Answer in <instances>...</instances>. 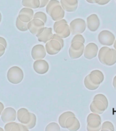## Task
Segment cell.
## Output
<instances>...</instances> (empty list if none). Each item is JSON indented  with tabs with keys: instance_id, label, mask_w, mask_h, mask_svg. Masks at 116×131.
Segmentation results:
<instances>
[{
	"instance_id": "16",
	"label": "cell",
	"mask_w": 116,
	"mask_h": 131,
	"mask_svg": "<svg viewBox=\"0 0 116 131\" xmlns=\"http://www.w3.org/2000/svg\"><path fill=\"white\" fill-rule=\"evenodd\" d=\"M55 33L61 38H66L70 35V29L68 23H61L57 25L55 29H53Z\"/></svg>"
},
{
	"instance_id": "28",
	"label": "cell",
	"mask_w": 116,
	"mask_h": 131,
	"mask_svg": "<svg viewBox=\"0 0 116 131\" xmlns=\"http://www.w3.org/2000/svg\"><path fill=\"white\" fill-rule=\"evenodd\" d=\"M59 131L60 126L58 124L55 122H51L47 125L45 128V131Z\"/></svg>"
},
{
	"instance_id": "7",
	"label": "cell",
	"mask_w": 116,
	"mask_h": 131,
	"mask_svg": "<svg viewBox=\"0 0 116 131\" xmlns=\"http://www.w3.org/2000/svg\"><path fill=\"white\" fill-rule=\"evenodd\" d=\"M2 122L5 124L10 122H14L16 119V111L12 107H7L4 108L1 113Z\"/></svg>"
},
{
	"instance_id": "36",
	"label": "cell",
	"mask_w": 116,
	"mask_h": 131,
	"mask_svg": "<svg viewBox=\"0 0 116 131\" xmlns=\"http://www.w3.org/2000/svg\"><path fill=\"white\" fill-rule=\"evenodd\" d=\"M80 42L85 43L86 42V40L84 38V37L81 34H76L73 37V38L72 39L71 42Z\"/></svg>"
},
{
	"instance_id": "48",
	"label": "cell",
	"mask_w": 116,
	"mask_h": 131,
	"mask_svg": "<svg viewBox=\"0 0 116 131\" xmlns=\"http://www.w3.org/2000/svg\"><path fill=\"white\" fill-rule=\"evenodd\" d=\"M86 2L90 3V4H94V0H86Z\"/></svg>"
},
{
	"instance_id": "3",
	"label": "cell",
	"mask_w": 116,
	"mask_h": 131,
	"mask_svg": "<svg viewBox=\"0 0 116 131\" xmlns=\"http://www.w3.org/2000/svg\"><path fill=\"white\" fill-rule=\"evenodd\" d=\"M70 33L72 35L81 34L87 28L86 22L82 18H75L70 23Z\"/></svg>"
},
{
	"instance_id": "27",
	"label": "cell",
	"mask_w": 116,
	"mask_h": 131,
	"mask_svg": "<svg viewBox=\"0 0 116 131\" xmlns=\"http://www.w3.org/2000/svg\"><path fill=\"white\" fill-rule=\"evenodd\" d=\"M101 130H109V131H113L114 130V126L112 123L109 121L104 122L102 123L101 125Z\"/></svg>"
},
{
	"instance_id": "26",
	"label": "cell",
	"mask_w": 116,
	"mask_h": 131,
	"mask_svg": "<svg viewBox=\"0 0 116 131\" xmlns=\"http://www.w3.org/2000/svg\"><path fill=\"white\" fill-rule=\"evenodd\" d=\"M109 49L108 47H107V46H104V47H102L100 50H98V59H99V61H100V63L103 64V58H104V56L105 55V53L107 51V50Z\"/></svg>"
},
{
	"instance_id": "5",
	"label": "cell",
	"mask_w": 116,
	"mask_h": 131,
	"mask_svg": "<svg viewBox=\"0 0 116 131\" xmlns=\"http://www.w3.org/2000/svg\"><path fill=\"white\" fill-rule=\"evenodd\" d=\"M98 39L99 42L102 45L109 47L113 45L115 37L111 31L109 30L101 31L98 34Z\"/></svg>"
},
{
	"instance_id": "52",
	"label": "cell",
	"mask_w": 116,
	"mask_h": 131,
	"mask_svg": "<svg viewBox=\"0 0 116 131\" xmlns=\"http://www.w3.org/2000/svg\"><path fill=\"white\" fill-rule=\"evenodd\" d=\"M4 130V129H3L2 128H1V127H0V131H3Z\"/></svg>"
},
{
	"instance_id": "49",
	"label": "cell",
	"mask_w": 116,
	"mask_h": 131,
	"mask_svg": "<svg viewBox=\"0 0 116 131\" xmlns=\"http://www.w3.org/2000/svg\"><path fill=\"white\" fill-rule=\"evenodd\" d=\"M113 47H114L115 49H116V39L115 40L114 42H113Z\"/></svg>"
},
{
	"instance_id": "34",
	"label": "cell",
	"mask_w": 116,
	"mask_h": 131,
	"mask_svg": "<svg viewBox=\"0 0 116 131\" xmlns=\"http://www.w3.org/2000/svg\"><path fill=\"white\" fill-rule=\"evenodd\" d=\"M18 14H26V15H28L30 17L33 18V16H34V10L31 8H26V7H24L23 8H22L21 10L19 11V13Z\"/></svg>"
},
{
	"instance_id": "44",
	"label": "cell",
	"mask_w": 116,
	"mask_h": 131,
	"mask_svg": "<svg viewBox=\"0 0 116 131\" xmlns=\"http://www.w3.org/2000/svg\"><path fill=\"white\" fill-rule=\"evenodd\" d=\"M0 44L4 46L6 48L7 47V42H6V39L3 38V37L0 36Z\"/></svg>"
},
{
	"instance_id": "43",
	"label": "cell",
	"mask_w": 116,
	"mask_h": 131,
	"mask_svg": "<svg viewBox=\"0 0 116 131\" xmlns=\"http://www.w3.org/2000/svg\"><path fill=\"white\" fill-rule=\"evenodd\" d=\"M6 47L0 44V57H2V56L4 55L5 51H6Z\"/></svg>"
},
{
	"instance_id": "46",
	"label": "cell",
	"mask_w": 116,
	"mask_h": 131,
	"mask_svg": "<svg viewBox=\"0 0 116 131\" xmlns=\"http://www.w3.org/2000/svg\"><path fill=\"white\" fill-rule=\"evenodd\" d=\"M113 86L115 90H116V75L115 76L113 79Z\"/></svg>"
},
{
	"instance_id": "50",
	"label": "cell",
	"mask_w": 116,
	"mask_h": 131,
	"mask_svg": "<svg viewBox=\"0 0 116 131\" xmlns=\"http://www.w3.org/2000/svg\"><path fill=\"white\" fill-rule=\"evenodd\" d=\"M94 4H98V3L100 2V0H94Z\"/></svg>"
},
{
	"instance_id": "12",
	"label": "cell",
	"mask_w": 116,
	"mask_h": 131,
	"mask_svg": "<svg viewBox=\"0 0 116 131\" xmlns=\"http://www.w3.org/2000/svg\"><path fill=\"white\" fill-rule=\"evenodd\" d=\"M31 57L34 60L45 59L47 55V52L45 47L43 45H36L31 49Z\"/></svg>"
},
{
	"instance_id": "35",
	"label": "cell",
	"mask_w": 116,
	"mask_h": 131,
	"mask_svg": "<svg viewBox=\"0 0 116 131\" xmlns=\"http://www.w3.org/2000/svg\"><path fill=\"white\" fill-rule=\"evenodd\" d=\"M19 19H20L21 21L24 23H28L29 21H30L32 18L30 17L28 15H26V14H18V16H17Z\"/></svg>"
},
{
	"instance_id": "51",
	"label": "cell",
	"mask_w": 116,
	"mask_h": 131,
	"mask_svg": "<svg viewBox=\"0 0 116 131\" xmlns=\"http://www.w3.org/2000/svg\"><path fill=\"white\" fill-rule=\"evenodd\" d=\"M2 13L0 12V23L2 21Z\"/></svg>"
},
{
	"instance_id": "23",
	"label": "cell",
	"mask_w": 116,
	"mask_h": 131,
	"mask_svg": "<svg viewBox=\"0 0 116 131\" xmlns=\"http://www.w3.org/2000/svg\"><path fill=\"white\" fill-rule=\"evenodd\" d=\"M84 85H85V87H86L88 90H91V91H94V90H97V89L99 88V86L96 85H94V84L90 81L88 75L86 76V78L84 79Z\"/></svg>"
},
{
	"instance_id": "33",
	"label": "cell",
	"mask_w": 116,
	"mask_h": 131,
	"mask_svg": "<svg viewBox=\"0 0 116 131\" xmlns=\"http://www.w3.org/2000/svg\"><path fill=\"white\" fill-rule=\"evenodd\" d=\"M88 77H89V79L94 84V85H96L100 86V85L102 83V82L100 81V79L96 75L94 74L92 72H90V74H88Z\"/></svg>"
},
{
	"instance_id": "39",
	"label": "cell",
	"mask_w": 116,
	"mask_h": 131,
	"mask_svg": "<svg viewBox=\"0 0 116 131\" xmlns=\"http://www.w3.org/2000/svg\"><path fill=\"white\" fill-rule=\"evenodd\" d=\"M51 39H53V40H57V42H59L60 43V45H61V47H62V49H63L64 46V42L63 38H61V37L59 36L56 34H53Z\"/></svg>"
},
{
	"instance_id": "20",
	"label": "cell",
	"mask_w": 116,
	"mask_h": 131,
	"mask_svg": "<svg viewBox=\"0 0 116 131\" xmlns=\"http://www.w3.org/2000/svg\"><path fill=\"white\" fill-rule=\"evenodd\" d=\"M22 6L31 9H37L40 8V0H22Z\"/></svg>"
},
{
	"instance_id": "22",
	"label": "cell",
	"mask_w": 116,
	"mask_h": 131,
	"mask_svg": "<svg viewBox=\"0 0 116 131\" xmlns=\"http://www.w3.org/2000/svg\"><path fill=\"white\" fill-rule=\"evenodd\" d=\"M4 130L6 131H20V128L18 126V123L10 122L6 123L4 126Z\"/></svg>"
},
{
	"instance_id": "31",
	"label": "cell",
	"mask_w": 116,
	"mask_h": 131,
	"mask_svg": "<svg viewBox=\"0 0 116 131\" xmlns=\"http://www.w3.org/2000/svg\"><path fill=\"white\" fill-rule=\"evenodd\" d=\"M94 100H98L104 103V104L106 106L107 108H108V106H109V101L107 100V98L105 96H104V94H96V96L94 97Z\"/></svg>"
},
{
	"instance_id": "18",
	"label": "cell",
	"mask_w": 116,
	"mask_h": 131,
	"mask_svg": "<svg viewBox=\"0 0 116 131\" xmlns=\"http://www.w3.org/2000/svg\"><path fill=\"white\" fill-rule=\"evenodd\" d=\"M90 108L92 113L99 115L103 113L105 110L107 109L104 103L98 100H93V101L90 104Z\"/></svg>"
},
{
	"instance_id": "21",
	"label": "cell",
	"mask_w": 116,
	"mask_h": 131,
	"mask_svg": "<svg viewBox=\"0 0 116 131\" xmlns=\"http://www.w3.org/2000/svg\"><path fill=\"white\" fill-rule=\"evenodd\" d=\"M75 115V113L71 111H66V112L63 113L62 114H61L59 115V119H58V122H59V126L63 128H66L65 126V122L66 120L67 119V118L70 116H74Z\"/></svg>"
},
{
	"instance_id": "37",
	"label": "cell",
	"mask_w": 116,
	"mask_h": 131,
	"mask_svg": "<svg viewBox=\"0 0 116 131\" xmlns=\"http://www.w3.org/2000/svg\"><path fill=\"white\" fill-rule=\"evenodd\" d=\"M28 109H27L26 108H20L17 111L16 113V117H17V120L19 121L20 119L21 118V117L25 113L28 112Z\"/></svg>"
},
{
	"instance_id": "19",
	"label": "cell",
	"mask_w": 116,
	"mask_h": 131,
	"mask_svg": "<svg viewBox=\"0 0 116 131\" xmlns=\"http://www.w3.org/2000/svg\"><path fill=\"white\" fill-rule=\"evenodd\" d=\"M50 16L54 21L61 20L65 16V11L64 10L60 4L57 5L51 10L50 12Z\"/></svg>"
},
{
	"instance_id": "25",
	"label": "cell",
	"mask_w": 116,
	"mask_h": 131,
	"mask_svg": "<svg viewBox=\"0 0 116 131\" xmlns=\"http://www.w3.org/2000/svg\"><path fill=\"white\" fill-rule=\"evenodd\" d=\"M59 4H60V2L58 0H49V2H48V4L46 6V12H47V14L49 15L51 10L55 6H56L57 5H59Z\"/></svg>"
},
{
	"instance_id": "30",
	"label": "cell",
	"mask_w": 116,
	"mask_h": 131,
	"mask_svg": "<svg viewBox=\"0 0 116 131\" xmlns=\"http://www.w3.org/2000/svg\"><path fill=\"white\" fill-rule=\"evenodd\" d=\"M36 116L34 113H31V118L30 121L27 124H25V126L29 130H30V129L34 128L36 126Z\"/></svg>"
},
{
	"instance_id": "4",
	"label": "cell",
	"mask_w": 116,
	"mask_h": 131,
	"mask_svg": "<svg viewBox=\"0 0 116 131\" xmlns=\"http://www.w3.org/2000/svg\"><path fill=\"white\" fill-rule=\"evenodd\" d=\"M85 45L83 43L80 42H71V45L69 48L70 57L71 59H78L83 55Z\"/></svg>"
},
{
	"instance_id": "17",
	"label": "cell",
	"mask_w": 116,
	"mask_h": 131,
	"mask_svg": "<svg viewBox=\"0 0 116 131\" xmlns=\"http://www.w3.org/2000/svg\"><path fill=\"white\" fill-rule=\"evenodd\" d=\"M66 128L69 130L70 131H77L80 128L81 124L79 119L75 117L70 116L67 118L65 122Z\"/></svg>"
},
{
	"instance_id": "15",
	"label": "cell",
	"mask_w": 116,
	"mask_h": 131,
	"mask_svg": "<svg viewBox=\"0 0 116 131\" xmlns=\"http://www.w3.org/2000/svg\"><path fill=\"white\" fill-rule=\"evenodd\" d=\"M59 2L64 11L68 12H75L79 4V0H61Z\"/></svg>"
},
{
	"instance_id": "2",
	"label": "cell",
	"mask_w": 116,
	"mask_h": 131,
	"mask_svg": "<svg viewBox=\"0 0 116 131\" xmlns=\"http://www.w3.org/2000/svg\"><path fill=\"white\" fill-rule=\"evenodd\" d=\"M102 119L100 115L91 113L87 117V130L88 131H99L101 128Z\"/></svg>"
},
{
	"instance_id": "47",
	"label": "cell",
	"mask_w": 116,
	"mask_h": 131,
	"mask_svg": "<svg viewBox=\"0 0 116 131\" xmlns=\"http://www.w3.org/2000/svg\"><path fill=\"white\" fill-rule=\"evenodd\" d=\"M4 109V105L2 102H0V115H1V113L3 111V110Z\"/></svg>"
},
{
	"instance_id": "29",
	"label": "cell",
	"mask_w": 116,
	"mask_h": 131,
	"mask_svg": "<svg viewBox=\"0 0 116 131\" xmlns=\"http://www.w3.org/2000/svg\"><path fill=\"white\" fill-rule=\"evenodd\" d=\"M31 118V113L30 112H27L25 113L22 117L20 119V120L18 121L19 122L23 124H27V123L30 121Z\"/></svg>"
},
{
	"instance_id": "45",
	"label": "cell",
	"mask_w": 116,
	"mask_h": 131,
	"mask_svg": "<svg viewBox=\"0 0 116 131\" xmlns=\"http://www.w3.org/2000/svg\"><path fill=\"white\" fill-rule=\"evenodd\" d=\"M111 0H100V2L98 4L100 6H104V5L109 4Z\"/></svg>"
},
{
	"instance_id": "32",
	"label": "cell",
	"mask_w": 116,
	"mask_h": 131,
	"mask_svg": "<svg viewBox=\"0 0 116 131\" xmlns=\"http://www.w3.org/2000/svg\"><path fill=\"white\" fill-rule=\"evenodd\" d=\"M33 18H38L40 20L46 23L47 21V14H45V12H37L34 14Z\"/></svg>"
},
{
	"instance_id": "38",
	"label": "cell",
	"mask_w": 116,
	"mask_h": 131,
	"mask_svg": "<svg viewBox=\"0 0 116 131\" xmlns=\"http://www.w3.org/2000/svg\"><path fill=\"white\" fill-rule=\"evenodd\" d=\"M91 72H92L93 74H96L97 77H98L99 79H100V81L103 82L104 81V74L102 73V72L99 70H92Z\"/></svg>"
},
{
	"instance_id": "11",
	"label": "cell",
	"mask_w": 116,
	"mask_h": 131,
	"mask_svg": "<svg viewBox=\"0 0 116 131\" xmlns=\"http://www.w3.org/2000/svg\"><path fill=\"white\" fill-rule=\"evenodd\" d=\"M100 22L97 14H92L87 18L86 25L88 29L92 32H94L98 29L100 27Z\"/></svg>"
},
{
	"instance_id": "40",
	"label": "cell",
	"mask_w": 116,
	"mask_h": 131,
	"mask_svg": "<svg viewBox=\"0 0 116 131\" xmlns=\"http://www.w3.org/2000/svg\"><path fill=\"white\" fill-rule=\"evenodd\" d=\"M61 23H67V21H66V20H65V19H64V18H62L61 20L55 21L54 25H53V29H55L57 25H59L61 24Z\"/></svg>"
},
{
	"instance_id": "13",
	"label": "cell",
	"mask_w": 116,
	"mask_h": 131,
	"mask_svg": "<svg viewBox=\"0 0 116 131\" xmlns=\"http://www.w3.org/2000/svg\"><path fill=\"white\" fill-rule=\"evenodd\" d=\"M45 23L38 18H32L27 23V29L33 35H36L40 29L45 26Z\"/></svg>"
},
{
	"instance_id": "41",
	"label": "cell",
	"mask_w": 116,
	"mask_h": 131,
	"mask_svg": "<svg viewBox=\"0 0 116 131\" xmlns=\"http://www.w3.org/2000/svg\"><path fill=\"white\" fill-rule=\"evenodd\" d=\"M49 2V0H40V8H44L45 6H46L48 4V2Z\"/></svg>"
},
{
	"instance_id": "24",
	"label": "cell",
	"mask_w": 116,
	"mask_h": 131,
	"mask_svg": "<svg viewBox=\"0 0 116 131\" xmlns=\"http://www.w3.org/2000/svg\"><path fill=\"white\" fill-rule=\"evenodd\" d=\"M16 27L18 30L20 31H26L28 30L27 29V23L21 21L19 18L17 17L16 20Z\"/></svg>"
},
{
	"instance_id": "10",
	"label": "cell",
	"mask_w": 116,
	"mask_h": 131,
	"mask_svg": "<svg viewBox=\"0 0 116 131\" xmlns=\"http://www.w3.org/2000/svg\"><path fill=\"white\" fill-rule=\"evenodd\" d=\"M34 71L39 74H44L49 71V65L48 62L44 59L35 60L33 64Z\"/></svg>"
},
{
	"instance_id": "42",
	"label": "cell",
	"mask_w": 116,
	"mask_h": 131,
	"mask_svg": "<svg viewBox=\"0 0 116 131\" xmlns=\"http://www.w3.org/2000/svg\"><path fill=\"white\" fill-rule=\"evenodd\" d=\"M18 126H19V128H20V131H27L29 130V129L25 126V125L21 123H18Z\"/></svg>"
},
{
	"instance_id": "6",
	"label": "cell",
	"mask_w": 116,
	"mask_h": 131,
	"mask_svg": "<svg viewBox=\"0 0 116 131\" xmlns=\"http://www.w3.org/2000/svg\"><path fill=\"white\" fill-rule=\"evenodd\" d=\"M52 28L51 27H44L43 28L40 29L38 31L36 34L38 40L40 42L46 43L50 40H51L53 33H52Z\"/></svg>"
},
{
	"instance_id": "1",
	"label": "cell",
	"mask_w": 116,
	"mask_h": 131,
	"mask_svg": "<svg viewBox=\"0 0 116 131\" xmlns=\"http://www.w3.org/2000/svg\"><path fill=\"white\" fill-rule=\"evenodd\" d=\"M24 78V73L23 70L18 66H12L8 70L7 79L12 84H18L22 81Z\"/></svg>"
},
{
	"instance_id": "14",
	"label": "cell",
	"mask_w": 116,
	"mask_h": 131,
	"mask_svg": "<svg viewBox=\"0 0 116 131\" xmlns=\"http://www.w3.org/2000/svg\"><path fill=\"white\" fill-rule=\"evenodd\" d=\"M116 63V49H109L105 53L103 58V64L107 66H111Z\"/></svg>"
},
{
	"instance_id": "8",
	"label": "cell",
	"mask_w": 116,
	"mask_h": 131,
	"mask_svg": "<svg viewBox=\"0 0 116 131\" xmlns=\"http://www.w3.org/2000/svg\"><path fill=\"white\" fill-rule=\"evenodd\" d=\"M45 49H46V52L48 54H49L50 55H54L59 53L62 49V47L59 42H57L55 40L51 39L47 42H46Z\"/></svg>"
},
{
	"instance_id": "9",
	"label": "cell",
	"mask_w": 116,
	"mask_h": 131,
	"mask_svg": "<svg viewBox=\"0 0 116 131\" xmlns=\"http://www.w3.org/2000/svg\"><path fill=\"white\" fill-rule=\"evenodd\" d=\"M98 52V47L97 45L94 42H90L84 48L83 55L86 59H92L97 56Z\"/></svg>"
}]
</instances>
